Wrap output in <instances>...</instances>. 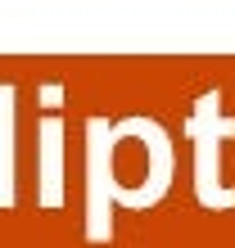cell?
Returning <instances> with one entry per match:
<instances>
[{
    "label": "cell",
    "instance_id": "cell-1",
    "mask_svg": "<svg viewBox=\"0 0 235 248\" xmlns=\"http://www.w3.org/2000/svg\"><path fill=\"white\" fill-rule=\"evenodd\" d=\"M172 185V140L150 118H91L86 122V235L109 239V208L113 203H145L163 199Z\"/></svg>",
    "mask_w": 235,
    "mask_h": 248
},
{
    "label": "cell",
    "instance_id": "cell-2",
    "mask_svg": "<svg viewBox=\"0 0 235 248\" xmlns=\"http://www.w3.org/2000/svg\"><path fill=\"white\" fill-rule=\"evenodd\" d=\"M217 108H222V91H208L185 118V131L195 140V199L203 208H231L235 203V189H226L222 181V140L235 136V118Z\"/></svg>",
    "mask_w": 235,
    "mask_h": 248
},
{
    "label": "cell",
    "instance_id": "cell-3",
    "mask_svg": "<svg viewBox=\"0 0 235 248\" xmlns=\"http://www.w3.org/2000/svg\"><path fill=\"white\" fill-rule=\"evenodd\" d=\"M64 203V118H41V208Z\"/></svg>",
    "mask_w": 235,
    "mask_h": 248
},
{
    "label": "cell",
    "instance_id": "cell-4",
    "mask_svg": "<svg viewBox=\"0 0 235 248\" xmlns=\"http://www.w3.org/2000/svg\"><path fill=\"white\" fill-rule=\"evenodd\" d=\"M9 104H14V91H9V86H0V208L14 199V194H9V140H14Z\"/></svg>",
    "mask_w": 235,
    "mask_h": 248
}]
</instances>
